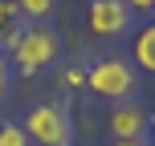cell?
I'll use <instances>...</instances> for the list:
<instances>
[{"label": "cell", "instance_id": "cell-11", "mask_svg": "<svg viewBox=\"0 0 155 146\" xmlns=\"http://www.w3.org/2000/svg\"><path fill=\"white\" fill-rule=\"evenodd\" d=\"M8 85H12V65H8V57H0V98L8 93Z\"/></svg>", "mask_w": 155, "mask_h": 146}, {"label": "cell", "instance_id": "cell-14", "mask_svg": "<svg viewBox=\"0 0 155 146\" xmlns=\"http://www.w3.org/2000/svg\"><path fill=\"white\" fill-rule=\"evenodd\" d=\"M151 134H155V114H151Z\"/></svg>", "mask_w": 155, "mask_h": 146}, {"label": "cell", "instance_id": "cell-2", "mask_svg": "<svg viewBox=\"0 0 155 146\" xmlns=\"http://www.w3.org/2000/svg\"><path fill=\"white\" fill-rule=\"evenodd\" d=\"M57 57H61V37H57V29H49V24H29V29L12 41V49H8V65L21 77H37L41 69H49Z\"/></svg>", "mask_w": 155, "mask_h": 146}, {"label": "cell", "instance_id": "cell-5", "mask_svg": "<svg viewBox=\"0 0 155 146\" xmlns=\"http://www.w3.org/2000/svg\"><path fill=\"white\" fill-rule=\"evenodd\" d=\"M106 126H110V134H114V142H139V138L151 134V114L139 101H123V106L110 110Z\"/></svg>", "mask_w": 155, "mask_h": 146}, {"label": "cell", "instance_id": "cell-8", "mask_svg": "<svg viewBox=\"0 0 155 146\" xmlns=\"http://www.w3.org/2000/svg\"><path fill=\"white\" fill-rule=\"evenodd\" d=\"M16 8H21V16H25V20H33V24H45L49 16H53L57 0H16Z\"/></svg>", "mask_w": 155, "mask_h": 146}, {"label": "cell", "instance_id": "cell-4", "mask_svg": "<svg viewBox=\"0 0 155 146\" xmlns=\"http://www.w3.org/2000/svg\"><path fill=\"white\" fill-rule=\"evenodd\" d=\"M86 20H90V33H98V37H123V33H131L135 12L123 0H90Z\"/></svg>", "mask_w": 155, "mask_h": 146}, {"label": "cell", "instance_id": "cell-13", "mask_svg": "<svg viewBox=\"0 0 155 146\" xmlns=\"http://www.w3.org/2000/svg\"><path fill=\"white\" fill-rule=\"evenodd\" d=\"M110 146H151L147 138H139V142H110Z\"/></svg>", "mask_w": 155, "mask_h": 146}, {"label": "cell", "instance_id": "cell-10", "mask_svg": "<svg viewBox=\"0 0 155 146\" xmlns=\"http://www.w3.org/2000/svg\"><path fill=\"white\" fill-rule=\"evenodd\" d=\"M61 85H65V89H78V85H86V69H82V65H70V69H61Z\"/></svg>", "mask_w": 155, "mask_h": 146}, {"label": "cell", "instance_id": "cell-9", "mask_svg": "<svg viewBox=\"0 0 155 146\" xmlns=\"http://www.w3.org/2000/svg\"><path fill=\"white\" fill-rule=\"evenodd\" d=\"M0 146H33L21 122H0Z\"/></svg>", "mask_w": 155, "mask_h": 146}, {"label": "cell", "instance_id": "cell-12", "mask_svg": "<svg viewBox=\"0 0 155 146\" xmlns=\"http://www.w3.org/2000/svg\"><path fill=\"white\" fill-rule=\"evenodd\" d=\"M127 8H131V12H151L155 8V0H123Z\"/></svg>", "mask_w": 155, "mask_h": 146}, {"label": "cell", "instance_id": "cell-16", "mask_svg": "<svg viewBox=\"0 0 155 146\" xmlns=\"http://www.w3.org/2000/svg\"><path fill=\"white\" fill-rule=\"evenodd\" d=\"M151 12H155V8H151Z\"/></svg>", "mask_w": 155, "mask_h": 146}, {"label": "cell", "instance_id": "cell-1", "mask_svg": "<svg viewBox=\"0 0 155 146\" xmlns=\"http://www.w3.org/2000/svg\"><path fill=\"white\" fill-rule=\"evenodd\" d=\"M86 89L102 101H139V69L127 57H98V61L86 69Z\"/></svg>", "mask_w": 155, "mask_h": 146}, {"label": "cell", "instance_id": "cell-15", "mask_svg": "<svg viewBox=\"0 0 155 146\" xmlns=\"http://www.w3.org/2000/svg\"><path fill=\"white\" fill-rule=\"evenodd\" d=\"M0 57H4V45H0Z\"/></svg>", "mask_w": 155, "mask_h": 146}, {"label": "cell", "instance_id": "cell-3", "mask_svg": "<svg viewBox=\"0 0 155 146\" xmlns=\"http://www.w3.org/2000/svg\"><path fill=\"white\" fill-rule=\"evenodd\" d=\"M25 134L33 146H74V118L61 101H37L25 114Z\"/></svg>", "mask_w": 155, "mask_h": 146}, {"label": "cell", "instance_id": "cell-7", "mask_svg": "<svg viewBox=\"0 0 155 146\" xmlns=\"http://www.w3.org/2000/svg\"><path fill=\"white\" fill-rule=\"evenodd\" d=\"M25 16H21V8H16V0H0V45L4 49H12V41L25 33Z\"/></svg>", "mask_w": 155, "mask_h": 146}, {"label": "cell", "instance_id": "cell-6", "mask_svg": "<svg viewBox=\"0 0 155 146\" xmlns=\"http://www.w3.org/2000/svg\"><path fill=\"white\" fill-rule=\"evenodd\" d=\"M135 69L143 73H155V20H147L139 33H135Z\"/></svg>", "mask_w": 155, "mask_h": 146}]
</instances>
